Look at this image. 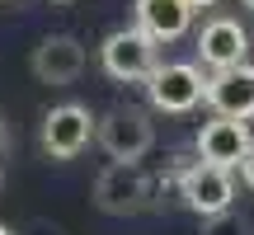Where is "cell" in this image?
Wrapping results in <instances>:
<instances>
[{"label": "cell", "instance_id": "obj_3", "mask_svg": "<svg viewBox=\"0 0 254 235\" xmlns=\"http://www.w3.org/2000/svg\"><path fill=\"white\" fill-rule=\"evenodd\" d=\"M146 193H151V183L136 160H109L94 179V207L109 217H132L146 207Z\"/></svg>", "mask_w": 254, "mask_h": 235}, {"label": "cell", "instance_id": "obj_6", "mask_svg": "<svg viewBox=\"0 0 254 235\" xmlns=\"http://www.w3.org/2000/svg\"><path fill=\"white\" fill-rule=\"evenodd\" d=\"M179 193H184V207H189V212L217 217V212H226L231 202H236V179H231V170H221V165L198 160L193 170H184Z\"/></svg>", "mask_w": 254, "mask_h": 235}, {"label": "cell", "instance_id": "obj_12", "mask_svg": "<svg viewBox=\"0 0 254 235\" xmlns=\"http://www.w3.org/2000/svg\"><path fill=\"white\" fill-rule=\"evenodd\" d=\"M202 235H250V226L226 207V212H217V217H202Z\"/></svg>", "mask_w": 254, "mask_h": 235}, {"label": "cell", "instance_id": "obj_9", "mask_svg": "<svg viewBox=\"0 0 254 235\" xmlns=\"http://www.w3.org/2000/svg\"><path fill=\"white\" fill-rule=\"evenodd\" d=\"M202 99L212 104V113H226V118H254V66H226V71H212L207 75V94Z\"/></svg>", "mask_w": 254, "mask_h": 235}, {"label": "cell", "instance_id": "obj_14", "mask_svg": "<svg viewBox=\"0 0 254 235\" xmlns=\"http://www.w3.org/2000/svg\"><path fill=\"white\" fill-rule=\"evenodd\" d=\"M189 5H193V9H207V5H217V0H189Z\"/></svg>", "mask_w": 254, "mask_h": 235}, {"label": "cell", "instance_id": "obj_16", "mask_svg": "<svg viewBox=\"0 0 254 235\" xmlns=\"http://www.w3.org/2000/svg\"><path fill=\"white\" fill-rule=\"evenodd\" d=\"M0 235H9V231H5V226H0Z\"/></svg>", "mask_w": 254, "mask_h": 235}, {"label": "cell", "instance_id": "obj_2", "mask_svg": "<svg viewBox=\"0 0 254 235\" xmlns=\"http://www.w3.org/2000/svg\"><path fill=\"white\" fill-rule=\"evenodd\" d=\"M141 85L151 94V109H160V113H189L207 94V75L193 61H160Z\"/></svg>", "mask_w": 254, "mask_h": 235}, {"label": "cell", "instance_id": "obj_7", "mask_svg": "<svg viewBox=\"0 0 254 235\" xmlns=\"http://www.w3.org/2000/svg\"><path fill=\"white\" fill-rule=\"evenodd\" d=\"M250 118H226V113H217L212 122H202V132H198V160H207V165H221V170H236L240 165V155L250 151Z\"/></svg>", "mask_w": 254, "mask_h": 235}, {"label": "cell", "instance_id": "obj_11", "mask_svg": "<svg viewBox=\"0 0 254 235\" xmlns=\"http://www.w3.org/2000/svg\"><path fill=\"white\" fill-rule=\"evenodd\" d=\"M136 24L155 38V43H174L189 33L193 5L189 0H136Z\"/></svg>", "mask_w": 254, "mask_h": 235}, {"label": "cell", "instance_id": "obj_10", "mask_svg": "<svg viewBox=\"0 0 254 235\" xmlns=\"http://www.w3.org/2000/svg\"><path fill=\"white\" fill-rule=\"evenodd\" d=\"M85 47L75 43L71 33H52V38H43L38 43V52H33V75L43 85H71V80H80V71H85Z\"/></svg>", "mask_w": 254, "mask_h": 235}, {"label": "cell", "instance_id": "obj_13", "mask_svg": "<svg viewBox=\"0 0 254 235\" xmlns=\"http://www.w3.org/2000/svg\"><path fill=\"white\" fill-rule=\"evenodd\" d=\"M236 170H240V183H245V188L254 193V141H250V151L240 155V165H236Z\"/></svg>", "mask_w": 254, "mask_h": 235}, {"label": "cell", "instance_id": "obj_15", "mask_svg": "<svg viewBox=\"0 0 254 235\" xmlns=\"http://www.w3.org/2000/svg\"><path fill=\"white\" fill-rule=\"evenodd\" d=\"M245 9H254V0H245Z\"/></svg>", "mask_w": 254, "mask_h": 235}, {"label": "cell", "instance_id": "obj_4", "mask_svg": "<svg viewBox=\"0 0 254 235\" xmlns=\"http://www.w3.org/2000/svg\"><path fill=\"white\" fill-rule=\"evenodd\" d=\"M94 141L104 146V155H109V160H141V155L151 151L155 132H151V118L127 104V109H113V113L99 118Z\"/></svg>", "mask_w": 254, "mask_h": 235}, {"label": "cell", "instance_id": "obj_8", "mask_svg": "<svg viewBox=\"0 0 254 235\" xmlns=\"http://www.w3.org/2000/svg\"><path fill=\"white\" fill-rule=\"evenodd\" d=\"M245 52H250V33L240 28V19L217 14V19L202 24V33H198V57H202V66L226 71V66H240V61H245Z\"/></svg>", "mask_w": 254, "mask_h": 235}, {"label": "cell", "instance_id": "obj_5", "mask_svg": "<svg viewBox=\"0 0 254 235\" xmlns=\"http://www.w3.org/2000/svg\"><path fill=\"white\" fill-rule=\"evenodd\" d=\"M94 127H99V118L85 109V104H57L43 118V151L52 160H75L94 141Z\"/></svg>", "mask_w": 254, "mask_h": 235}, {"label": "cell", "instance_id": "obj_1", "mask_svg": "<svg viewBox=\"0 0 254 235\" xmlns=\"http://www.w3.org/2000/svg\"><path fill=\"white\" fill-rule=\"evenodd\" d=\"M99 61H104V71H109L113 80L136 85V80H146V75L160 66V43H155L141 24H132V28H118V33L104 38Z\"/></svg>", "mask_w": 254, "mask_h": 235}]
</instances>
